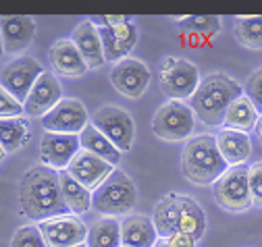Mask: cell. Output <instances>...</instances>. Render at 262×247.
<instances>
[{
	"instance_id": "18",
	"label": "cell",
	"mask_w": 262,
	"mask_h": 247,
	"mask_svg": "<svg viewBox=\"0 0 262 247\" xmlns=\"http://www.w3.org/2000/svg\"><path fill=\"white\" fill-rule=\"evenodd\" d=\"M48 58H50L54 73H58L62 77L75 79L88 71L85 60L81 58L79 50L75 48V44L71 40H56L48 50Z\"/></svg>"
},
{
	"instance_id": "30",
	"label": "cell",
	"mask_w": 262,
	"mask_h": 247,
	"mask_svg": "<svg viewBox=\"0 0 262 247\" xmlns=\"http://www.w3.org/2000/svg\"><path fill=\"white\" fill-rule=\"evenodd\" d=\"M11 247H46V243H44V237H42L40 229L29 225V227H21L13 235Z\"/></svg>"
},
{
	"instance_id": "19",
	"label": "cell",
	"mask_w": 262,
	"mask_h": 247,
	"mask_svg": "<svg viewBox=\"0 0 262 247\" xmlns=\"http://www.w3.org/2000/svg\"><path fill=\"white\" fill-rule=\"evenodd\" d=\"M158 233L152 218L144 214H129L121 220V247H154Z\"/></svg>"
},
{
	"instance_id": "33",
	"label": "cell",
	"mask_w": 262,
	"mask_h": 247,
	"mask_svg": "<svg viewBox=\"0 0 262 247\" xmlns=\"http://www.w3.org/2000/svg\"><path fill=\"white\" fill-rule=\"evenodd\" d=\"M181 21H187L191 25V29L202 34H219L221 29V17H212V15H202V17H183Z\"/></svg>"
},
{
	"instance_id": "13",
	"label": "cell",
	"mask_w": 262,
	"mask_h": 247,
	"mask_svg": "<svg viewBox=\"0 0 262 247\" xmlns=\"http://www.w3.org/2000/svg\"><path fill=\"white\" fill-rule=\"evenodd\" d=\"M81 150L79 135H62V133H44L40 139V160L44 166L60 172L67 170L69 162Z\"/></svg>"
},
{
	"instance_id": "5",
	"label": "cell",
	"mask_w": 262,
	"mask_h": 247,
	"mask_svg": "<svg viewBox=\"0 0 262 247\" xmlns=\"http://www.w3.org/2000/svg\"><path fill=\"white\" fill-rule=\"evenodd\" d=\"M198 85H200V73L193 63H189L185 58H175V56H167L160 60L158 87L171 100L183 102L191 98Z\"/></svg>"
},
{
	"instance_id": "21",
	"label": "cell",
	"mask_w": 262,
	"mask_h": 247,
	"mask_svg": "<svg viewBox=\"0 0 262 247\" xmlns=\"http://www.w3.org/2000/svg\"><path fill=\"white\" fill-rule=\"evenodd\" d=\"M216 145L223 160L229 166H239L246 164V160L252 154V141L248 133H239V131H231V129H221L216 133Z\"/></svg>"
},
{
	"instance_id": "9",
	"label": "cell",
	"mask_w": 262,
	"mask_h": 247,
	"mask_svg": "<svg viewBox=\"0 0 262 247\" xmlns=\"http://www.w3.org/2000/svg\"><path fill=\"white\" fill-rule=\"evenodd\" d=\"M90 125V114L85 106L75 98H62L48 114L42 116V127L46 133L79 135Z\"/></svg>"
},
{
	"instance_id": "37",
	"label": "cell",
	"mask_w": 262,
	"mask_h": 247,
	"mask_svg": "<svg viewBox=\"0 0 262 247\" xmlns=\"http://www.w3.org/2000/svg\"><path fill=\"white\" fill-rule=\"evenodd\" d=\"M154 247H171V245H169V241H167V239H158Z\"/></svg>"
},
{
	"instance_id": "1",
	"label": "cell",
	"mask_w": 262,
	"mask_h": 247,
	"mask_svg": "<svg viewBox=\"0 0 262 247\" xmlns=\"http://www.w3.org/2000/svg\"><path fill=\"white\" fill-rule=\"evenodd\" d=\"M19 204L27 218L38 223L62 216L67 206L62 202L58 172L44 164L25 170L19 183Z\"/></svg>"
},
{
	"instance_id": "35",
	"label": "cell",
	"mask_w": 262,
	"mask_h": 247,
	"mask_svg": "<svg viewBox=\"0 0 262 247\" xmlns=\"http://www.w3.org/2000/svg\"><path fill=\"white\" fill-rule=\"evenodd\" d=\"M171 247H195V241L189 237V235H183V233H175L173 237L167 239Z\"/></svg>"
},
{
	"instance_id": "28",
	"label": "cell",
	"mask_w": 262,
	"mask_h": 247,
	"mask_svg": "<svg viewBox=\"0 0 262 247\" xmlns=\"http://www.w3.org/2000/svg\"><path fill=\"white\" fill-rule=\"evenodd\" d=\"M31 137L29 122L23 116L17 118H0V143L7 152L21 150Z\"/></svg>"
},
{
	"instance_id": "7",
	"label": "cell",
	"mask_w": 262,
	"mask_h": 247,
	"mask_svg": "<svg viewBox=\"0 0 262 247\" xmlns=\"http://www.w3.org/2000/svg\"><path fill=\"white\" fill-rule=\"evenodd\" d=\"M250 166H229L214 183V202L227 212H246L252 208V193L248 185Z\"/></svg>"
},
{
	"instance_id": "36",
	"label": "cell",
	"mask_w": 262,
	"mask_h": 247,
	"mask_svg": "<svg viewBox=\"0 0 262 247\" xmlns=\"http://www.w3.org/2000/svg\"><path fill=\"white\" fill-rule=\"evenodd\" d=\"M254 131H256L258 139L262 141V114H260V116H258V120H256V127H254Z\"/></svg>"
},
{
	"instance_id": "15",
	"label": "cell",
	"mask_w": 262,
	"mask_h": 247,
	"mask_svg": "<svg viewBox=\"0 0 262 247\" xmlns=\"http://www.w3.org/2000/svg\"><path fill=\"white\" fill-rule=\"evenodd\" d=\"M60 100H62V87H60L58 79L52 73L44 71L38 77V81L34 83V87H31L27 100L23 102V112L29 114V116H40L42 118Z\"/></svg>"
},
{
	"instance_id": "12",
	"label": "cell",
	"mask_w": 262,
	"mask_h": 247,
	"mask_svg": "<svg viewBox=\"0 0 262 247\" xmlns=\"http://www.w3.org/2000/svg\"><path fill=\"white\" fill-rule=\"evenodd\" d=\"M111 81L119 94H123L125 98H131V100H138L144 96V91L150 85V71L142 60L127 56L113 67Z\"/></svg>"
},
{
	"instance_id": "25",
	"label": "cell",
	"mask_w": 262,
	"mask_h": 247,
	"mask_svg": "<svg viewBox=\"0 0 262 247\" xmlns=\"http://www.w3.org/2000/svg\"><path fill=\"white\" fill-rule=\"evenodd\" d=\"M179 206H181L179 233L189 235L193 241L202 239L206 233V214L200 208V204L187 195H179Z\"/></svg>"
},
{
	"instance_id": "39",
	"label": "cell",
	"mask_w": 262,
	"mask_h": 247,
	"mask_svg": "<svg viewBox=\"0 0 262 247\" xmlns=\"http://www.w3.org/2000/svg\"><path fill=\"white\" fill-rule=\"evenodd\" d=\"M5 54V48H3V38H0V56Z\"/></svg>"
},
{
	"instance_id": "4",
	"label": "cell",
	"mask_w": 262,
	"mask_h": 247,
	"mask_svg": "<svg viewBox=\"0 0 262 247\" xmlns=\"http://www.w3.org/2000/svg\"><path fill=\"white\" fill-rule=\"evenodd\" d=\"M138 202V189L123 170L115 168V172L92 193V208L100 212L104 218L129 216Z\"/></svg>"
},
{
	"instance_id": "3",
	"label": "cell",
	"mask_w": 262,
	"mask_h": 247,
	"mask_svg": "<svg viewBox=\"0 0 262 247\" xmlns=\"http://www.w3.org/2000/svg\"><path fill=\"white\" fill-rule=\"evenodd\" d=\"M229 164L223 160L216 139L212 135H195L187 139L181 152V170L193 185H214Z\"/></svg>"
},
{
	"instance_id": "38",
	"label": "cell",
	"mask_w": 262,
	"mask_h": 247,
	"mask_svg": "<svg viewBox=\"0 0 262 247\" xmlns=\"http://www.w3.org/2000/svg\"><path fill=\"white\" fill-rule=\"evenodd\" d=\"M5 156H7V150L3 147V143H0V162H3V160H5Z\"/></svg>"
},
{
	"instance_id": "24",
	"label": "cell",
	"mask_w": 262,
	"mask_h": 247,
	"mask_svg": "<svg viewBox=\"0 0 262 247\" xmlns=\"http://www.w3.org/2000/svg\"><path fill=\"white\" fill-rule=\"evenodd\" d=\"M58 183H60V193L67 210L79 216L92 208V191H88L81 183H77L67 170L58 172Z\"/></svg>"
},
{
	"instance_id": "2",
	"label": "cell",
	"mask_w": 262,
	"mask_h": 247,
	"mask_svg": "<svg viewBox=\"0 0 262 247\" xmlns=\"http://www.w3.org/2000/svg\"><path fill=\"white\" fill-rule=\"evenodd\" d=\"M239 96H244V87L225 73H210L204 77L189 98V108L208 127H221L225 114Z\"/></svg>"
},
{
	"instance_id": "40",
	"label": "cell",
	"mask_w": 262,
	"mask_h": 247,
	"mask_svg": "<svg viewBox=\"0 0 262 247\" xmlns=\"http://www.w3.org/2000/svg\"><path fill=\"white\" fill-rule=\"evenodd\" d=\"M75 247H88V245H85V243H81V245H75Z\"/></svg>"
},
{
	"instance_id": "20",
	"label": "cell",
	"mask_w": 262,
	"mask_h": 247,
	"mask_svg": "<svg viewBox=\"0 0 262 247\" xmlns=\"http://www.w3.org/2000/svg\"><path fill=\"white\" fill-rule=\"evenodd\" d=\"M71 42L75 44V48L79 50L81 58L85 60L88 69H98L102 67L104 60V50H102V42L100 36H98V29L94 27L92 21H83L73 29Z\"/></svg>"
},
{
	"instance_id": "23",
	"label": "cell",
	"mask_w": 262,
	"mask_h": 247,
	"mask_svg": "<svg viewBox=\"0 0 262 247\" xmlns=\"http://www.w3.org/2000/svg\"><path fill=\"white\" fill-rule=\"evenodd\" d=\"M79 145H81V150H85V152L94 154V156H98L100 160L113 164L115 168H117V164L121 162V152H119L100 131H98V129L92 125V122L79 133Z\"/></svg>"
},
{
	"instance_id": "26",
	"label": "cell",
	"mask_w": 262,
	"mask_h": 247,
	"mask_svg": "<svg viewBox=\"0 0 262 247\" xmlns=\"http://www.w3.org/2000/svg\"><path fill=\"white\" fill-rule=\"evenodd\" d=\"M258 110L254 108V104L246 98L239 96L231 106H229L223 125L231 131H239V133H250L256 127V120H258Z\"/></svg>"
},
{
	"instance_id": "17",
	"label": "cell",
	"mask_w": 262,
	"mask_h": 247,
	"mask_svg": "<svg viewBox=\"0 0 262 247\" xmlns=\"http://www.w3.org/2000/svg\"><path fill=\"white\" fill-rule=\"evenodd\" d=\"M36 36V21L27 15L0 17V38L7 54L23 52Z\"/></svg>"
},
{
	"instance_id": "27",
	"label": "cell",
	"mask_w": 262,
	"mask_h": 247,
	"mask_svg": "<svg viewBox=\"0 0 262 247\" xmlns=\"http://www.w3.org/2000/svg\"><path fill=\"white\" fill-rule=\"evenodd\" d=\"M88 247H121V223L117 218H100L88 229Z\"/></svg>"
},
{
	"instance_id": "10",
	"label": "cell",
	"mask_w": 262,
	"mask_h": 247,
	"mask_svg": "<svg viewBox=\"0 0 262 247\" xmlns=\"http://www.w3.org/2000/svg\"><path fill=\"white\" fill-rule=\"evenodd\" d=\"M42 73L44 69L36 58H31V56L15 58L0 73V87L7 89L17 102L23 104Z\"/></svg>"
},
{
	"instance_id": "6",
	"label": "cell",
	"mask_w": 262,
	"mask_h": 247,
	"mask_svg": "<svg viewBox=\"0 0 262 247\" xmlns=\"http://www.w3.org/2000/svg\"><path fill=\"white\" fill-rule=\"evenodd\" d=\"M195 127V114L189 104L179 100H169L162 104L154 118H152V131L156 137L165 141H183L193 133Z\"/></svg>"
},
{
	"instance_id": "34",
	"label": "cell",
	"mask_w": 262,
	"mask_h": 247,
	"mask_svg": "<svg viewBox=\"0 0 262 247\" xmlns=\"http://www.w3.org/2000/svg\"><path fill=\"white\" fill-rule=\"evenodd\" d=\"M23 114V104L17 102L7 89L0 87V118H17Z\"/></svg>"
},
{
	"instance_id": "16",
	"label": "cell",
	"mask_w": 262,
	"mask_h": 247,
	"mask_svg": "<svg viewBox=\"0 0 262 247\" xmlns=\"http://www.w3.org/2000/svg\"><path fill=\"white\" fill-rule=\"evenodd\" d=\"M96 29L102 42L104 60H113V63L117 60L119 63V60L127 58V54L138 44V27L134 25V21L113 27H96Z\"/></svg>"
},
{
	"instance_id": "32",
	"label": "cell",
	"mask_w": 262,
	"mask_h": 247,
	"mask_svg": "<svg viewBox=\"0 0 262 247\" xmlns=\"http://www.w3.org/2000/svg\"><path fill=\"white\" fill-rule=\"evenodd\" d=\"M248 185L252 193V206L262 208V160L254 162L248 170Z\"/></svg>"
},
{
	"instance_id": "8",
	"label": "cell",
	"mask_w": 262,
	"mask_h": 247,
	"mask_svg": "<svg viewBox=\"0 0 262 247\" xmlns=\"http://www.w3.org/2000/svg\"><path fill=\"white\" fill-rule=\"evenodd\" d=\"M92 125L100 131L119 152H129L136 137V125L131 114L119 106H102L92 116Z\"/></svg>"
},
{
	"instance_id": "14",
	"label": "cell",
	"mask_w": 262,
	"mask_h": 247,
	"mask_svg": "<svg viewBox=\"0 0 262 247\" xmlns=\"http://www.w3.org/2000/svg\"><path fill=\"white\" fill-rule=\"evenodd\" d=\"M67 172L77 183H81L88 191L94 193L115 172V166L108 164V162H104V160H100L98 156H94V154H90L85 150H79L75 154V158L69 162Z\"/></svg>"
},
{
	"instance_id": "11",
	"label": "cell",
	"mask_w": 262,
	"mask_h": 247,
	"mask_svg": "<svg viewBox=\"0 0 262 247\" xmlns=\"http://www.w3.org/2000/svg\"><path fill=\"white\" fill-rule=\"evenodd\" d=\"M46 247H75L85 243L88 227L75 214H62L54 216L38 225Z\"/></svg>"
},
{
	"instance_id": "22",
	"label": "cell",
	"mask_w": 262,
	"mask_h": 247,
	"mask_svg": "<svg viewBox=\"0 0 262 247\" xmlns=\"http://www.w3.org/2000/svg\"><path fill=\"white\" fill-rule=\"evenodd\" d=\"M179 218H181V206H179V193L165 195L154 208L152 223L158 233V239H169L175 233H179Z\"/></svg>"
},
{
	"instance_id": "31",
	"label": "cell",
	"mask_w": 262,
	"mask_h": 247,
	"mask_svg": "<svg viewBox=\"0 0 262 247\" xmlns=\"http://www.w3.org/2000/svg\"><path fill=\"white\" fill-rule=\"evenodd\" d=\"M244 91H246L244 96L254 104V108L258 110V114H262V69L254 71V73L248 77Z\"/></svg>"
},
{
	"instance_id": "29",
	"label": "cell",
	"mask_w": 262,
	"mask_h": 247,
	"mask_svg": "<svg viewBox=\"0 0 262 247\" xmlns=\"http://www.w3.org/2000/svg\"><path fill=\"white\" fill-rule=\"evenodd\" d=\"M235 40L250 50H262V15H239L233 25Z\"/></svg>"
}]
</instances>
